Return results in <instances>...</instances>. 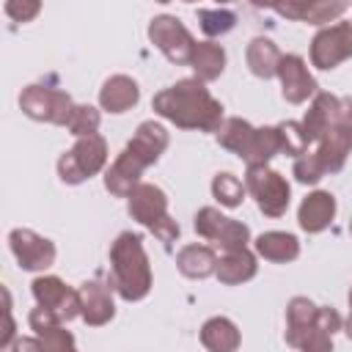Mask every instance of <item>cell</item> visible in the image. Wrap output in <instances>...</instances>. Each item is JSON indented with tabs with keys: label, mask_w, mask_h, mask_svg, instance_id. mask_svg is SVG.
Instances as JSON below:
<instances>
[{
	"label": "cell",
	"mask_w": 352,
	"mask_h": 352,
	"mask_svg": "<svg viewBox=\"0 0 352 352\" xmlns=\"http://www.w3.org/2000/svg\"><path fill=\"white\" fill-rule=\"evenodd\" d=\"M192 228L198 236L214 242L220 250H234V248H248L250 242V228L242 220L226 217L214 206H201L192 217Z\"/></svg>",
	"instance_id": "cell-11"
},
{
	"label": "cell",
	"mask_w": 352,
	"mask_h": 352,
	"mask_svg": "<svg viewBox=\"0 0 352 352\" xmlns=\"http://www.w3.org/2000/svg\"><path fill=\"white\" fill-rule=\"evenodd\" d=\"M346 8H349V0H314L311 8H308L305 22L316 25V28H324V25L338 22Z\"/></svg>",
	"instance_id": "cell-31"
},
{
	"label": "cell",
	"mask_w": 352,
	"mask_h": 352,
	"mask_svg": "<svg viewBox=\"0 0 352 352\" xmlns=\"http://www.w3.org/2000/svg\"><path fill=\"white\" fill-rule=\"evenodd\" d=\"M6 14L19 25L33 22L41 14V0H6Z\"/></svg>",
	"instance_id": "cell-34"
},
{
	"label": "cell",
	"mask_w": 352,
	"mask_h": 352,
	"mask_svg": "<svg viewBox=\"0 0 352 352\" xmlns=\"http://www.w3.org/2000/svg\"><path fill=\"white\" fill-rule=\"evenodd\" d=\"M148 41L176 66H184L190 63L192 58V50H195V38L192 33L184 28L182 19L170 16V14H160L148 22Z\"/></svg>",
	"instance_id": "cell-12"
},
{
	"label": "cell",
	"mask_w": 352,
	"mask_h": 352,
	"mask_svg": "<svg viewBox=\"0 0 352 352\" xmlns=\"http://www.w3.org/2000/svg\"><path fill=\"white\" fill-rule=\"evenodd\" d=\"M80 292V319L88 327H102L116 316V300H113V286L102 280H85L77 286Z\"/></svg>",
	"instance_id": "cell-18"
},
{
	"label": "cell",
	"mask_w": 352,
	"mask_h": 352,
	"mask_svg": "<svg viewBox=\"0 0 352 352\" xmlns=\"http://www.w3.org/2000/svg\"><path fill=\"white\" fill-rule=\"evenodd\" d=\"M217 3H231V0H217Z\"/></svg>",
	"instance_id": "cell-42"
},
{
	"label": "cell",
	"mask_w": 352,
	"mask_h": 352,
	"mask_svg": "<svg viewBox=\"0 0 352 352\" xmlns=\"http://www.w3.org/2000/svg\"><path fill=\"white\" fill-rule=\"evenodd\" d=\"M182 3H198V0H182Z\"/></svg>",
	"instance_id": "cell-41"
},
{
	"label": "cell",
	"mask_w": 352,
	"mask_h": 352,
	"mask_svg": "<svg viewBox=\"0 0 352 352\" xmlns=\"http://www.w3.org/2000/svg\"><path fill=\"white\" fill-rule=\"evenodd\" d=\"M126 212L143 228H148L162 245H173L179 239V223L168 212V195L162 187L151 182H138L126 195Z\"/></svg>",
	"instance_id": "cell-5"
},
{
	"label": "cell",
	"mask_w": 352,
	"mask_h": 352,
	"mask_svg": "<svg viewBox=\"0 0 352 352\" xmlns=\"http://www.w3.org/2000/svg\"><path fill=\"white\" fill-rule=\"evenodd\" d=\"M201 344L209 352H234L242 344V336L228 316H212L201 324Z\"/></svg>",
	"instance_id": "cell-26"
},
{
	"label": "cell",
	"mask_w": 352,
	"mask_h": 352,
	"mask_svg": "<svg viewBox=\"0 0 352 352\" xmlns=\"http://www.w3.org/2000/svg\"><path fill=\"white\" fill-rule=\"evenodd\" d=\"M349 314H352V289H349Z\"/></svg>",
	"instance_id": "cell-39"
},
{
	"label": "cell",
	"mask_w": 352,
	"mask_h": 352,
	"mask_svg": "<svg viewBox=\"0 0 352 352\" xmlns=\"http://www.w3.org/2000/svg\"><path fill=\"white\" fill-rule=\"evenodd\" d=\"M256 272H258L256 253L250 248H234V250H223V256L217 258L214 278L226 286H239V283L256 278Z\"/></svg>",
	"instance_id": "cell-21"
},
{
	"label": "cell",
	"mask_w": 352,
	"mask_h": 352,
	"mask_svg": "<svg viewBox=\"0 0 352 352\" xmlns=\"http://www.w3.org/2000/svg\"><path fill=\"white\" fill-rule=\"evenodd\" d=\"M278 132H280V154H289V157H300L308 151L311 140L305 138V129L300 121H280L278 124Z\"/></svg>",
	"instance_id": "cell-30"
},
{
	"label": "cell",
	"mask_w": 352,
	"mask_h": 352,
	"mask_svg": "<svg viewBox=\"0 0 352 352\" xmlns=\"http://www.w3.org/2000/svg\"><path fill=\"white\" fill-rule=\"evenodd\" d=\"M214 135H217V143L223 148H228L231 154H236L239 160H245V165L270 162L275 154H280L278 124L275 126H253L250 121L231 116L220 124V129Z\"/></svg>",
	"instance_id": "cell-4"
},
{
	"label": "cell",
	"mask_w": 352,
	"mask_h": 352,
	"mask_svg": "<svg viewBox=\"0 0 352 352\" xmlns=\"http://www.w3.org/2000/svg\"><path fill=\"white\" fill-rule=\"evenodd\" d=\"M99 124H102V113H99L94 104H74L66 129H69L74 138H82V135H94V132L99 129Z\"/></svg>",
	"instance_id": "cell-32"
},
{
	"label": "cell",
	"mask_w": 352,
	"mask_h": 352,
	"mask_svg": "<svg viewBox=\"0 0 352 352\" xmlns=\"http://www.w3.org/2000/svg\"><path fill=\"white\" fill-rule=\"evenodd\" d=\"M314 154H316L319 165L324 168V173H338L346 165V160L352 154V102L349 99L341 102L338 116L316 140Z\"/></svg>",
	"instance_id": "cell-10"
},
{
	"label": "cell",
	"mask_w": 352,
	"mask_h": 352,
	"mask_svg": "<svg viewBox=\"0 0 352 352\" xmlns=\"http://www.w3.org/2000/svg\"><path fill=\"white\" fill-rule=\"evenodd\" d=\"M28 324H30V333L41 341V352H72L77 346L74 336L63 327L66 322L44 305H36L28 314Z\"/></svg>",
	"instance_id": "cell-17"
},
{
	"label": "cell",
	"mask_w": 352,
	"mask_h": 352,
	"mask_svg": "<svg viewBox=\"0 0 352 352\" xmlns=\"http://www.w3.org/2000/svg\"><path fill=\"white\" fill-rule=\"evenodd\" d=\"M226 50L214 41H198L195 50H192V58H190V66L195 72L198 80L204 82H212L217 80L223 72H226Z\"/></svg>",
	"instance_id": "cell-27"
},
{
	"label": "cell",
	"mask_w": 352,
	"mask_h": 352,
	"mask_svg": "<svg viewBox=\"0 0 352 352\" xmlns=\"http://www.w3.org/2000/svg\"><path fill=\"white\" fill-rule=\"evenodd\" d=\"M352 58V28L349 22H333L316 30L311 38V66L330 72Z\"/></svg>",
	"instance_id": "cell-13"
},
{
	"label": "cell",
	"mask_w": 352,
	"mask_h": 352,
	"mask_svg": "<svg viewBox=\"0 0 352 352\" xmlns=\"http://www.w3.org/2000/svg\"><path fill=\"white\" fill-rule=\"evenodd\" d=\"M272 3L275 0H250V6H256V8H272Z\"/></svg>",
	"instance_id": "cell-37"
},
{
	"label": "cell",
	"mask_w": 352,
	"mask_h": 352,
	"mask_svg": "<svg viewBox=\"0 0 352 352\" xmlns=\"http://www.w3.org/2000/svg\"><path fill=\"white\" fill-rule=\"evenodd\" d=\"M107 140L94 132V135H82L74 140V146L69 151H63L58 157V176L63 184H82L85 179L96 176L104 170L107 165Z\"/></svg>",
	"instance_id": "cell-6"
},
{
	"label": "cell",
	"mask_w": 352,
	"mask_h": 352,
	"mask_svg": "<svg viewBox=\"0 0 352 352\" xmlns=\"http://www.w3.org/2000/svg\"><path fill=\"white\" fill-rule=\"evenodd\" d=\"M16 338V322L11 314V292L3 286V333H0V349H8Z\"/></svg>",
	"instance_id": "cell-36"
},
{
	"label": "cell",
	"mask_w": 352,
	"mask_h": 352,
	"mask_svg": "<svg viewBox=\"0 0 352 352\" xmlns=\"http://www.w3.org/2000/svg\"><path fill=\"white\" fill-rule=\"evenodd\" d=\"M311 3H314V0H275V3H272V8H275V11H278V16H283V19L305 22Z\"/></svg>",
	"instance_id": "cell-35"
},
{
	"label": "cell",
	"mask_w": 352,
	"mask_h": 352,
	"mask_svg": "<svg viewBox=\"0 0 352 352\" xmlns=\"http://www.w3.org/2000/svg\"><path fill=\"white\" fill-rule=\"evenodd\" d=\"M349 3H352V0H349Z\"/></svg>",
	"instance_id": "cell-45"
},
{
	"label": "cell",
	"mask_w": 352,
	"mask_h": 352,
	"mask_svg": "<svg viewBox=\"0 0 352 352\" xmlns=\"http://www.w3.org/2000/svg\"><path fill=\"white\" fill-rule=\"evenodd\" d=\"M154 283L148 253L143 248V236L132 231H121L110 242V286L124 302H140L148 297Z\"/></svg>",
	"instance_id": "cell-3"
},
{
	"label": "cell",
	"mask_w": 352,
	"mask_h": 352,
	"mask_svg": "<svg viewBox=\"0 0 352 352\" xmlns=\"http://www.w3.org/2000/svg\"><path fill=\"white\" fill-rule=\"evenodd\" d=\"M349 28H352V22H349Z\"/></svg>",
	"instance_id": "cell-44"
},
{
	"label": "cell",
	"mask_w": 352,
	"mask_h": 352,
	"mask_svg": "<svg viewBox=\"0 0 352 352\" xmlns=\"http://www.w3.org/2000/svg\"><path fill=\"white\" fill-rule=\"evenodd\" d=\"M256 256H261L264 261L272 264H289L300 256V239L289 231H264L256 236L253 242Z\"/></svg>",
	"instance_id": "cell-23"
},
{
	"label": "cell",
	"mask_w": 352,
	"mask_h": 352,
	"mask_svg": "<svg viewBox=\"0 0 352 352\" xmlns=\"http://www.w3.org/2000/svg\"><path fill=\"white\" fill-rule=\"evenodd\" d=\"M154 3H170V0H154Z\"/></svg>",
	"instance_id": "cell-40"
},
{
	"label": "cell",
	"mask_w": 352,
	"mask_h": 352,
	"mask_svg": "<svg viewBox=\"0 0 352 352\" xmlns=\"http://www.w3.org/2000/svg\"><path fill=\"white\" fill-rule=\"evenodd\" d=\"M198 25L209 38H217V36H226V33L234 30L236 14L228 11V8H201L198 11Z\"/></svg>",
	"instance_id": "cell-29"
},
{
	"label": "cell",
	"mask_w": 352,
	"mask_h": 352,
	"mask_svg": "<svg viewBox=\"0 0 352 352\" xmlns=\"http://www.w3.org/2000/svg\"><path fill=\"white\" fill-rule=\"evenodd\" d=\"M8 248L16 258V264L28 272H44L55 264V242L36 234L33 228H14L8 234Z\"/></svg>",
	"instance_id": "cell-14"
},
{
	"label": "cell",
	"mask_w": 352,
	"mask_h": 352,
	"mask_svg": "<svg viewBox=\"0 0 352 352\" xmlns=\"http://www.w3.org/2000/svg\"><path fill=\"white\" fill-rule=\"evenodd\" d=\"M140 102V85L129 74H113L99 88V107L107 113H126Z\"/></svg>",
	"instance_id": "cell-20"
},
{
	"label": "cell",
	"mask_w": 352,
	"mask_h": 352,
	"mask_svg": "<svg viewBox=\"0 0 352 352\" xmlns=\"http://www.w3.org/2000/svg\"><path fill=\"white\" fill-rule=\"evenodd\" d=\"M278 80H280V94H283V99L289 102V104H302V102H308L314 94H316V80H314V74L308 72V63H305V58H300V55H294V52H286V55H280V60H278V74H275Z\"/></svg>",
	"instance_id": "cell-16"
},
{
	"label": "cell",
	"mask_w": 352,
	"mask_h": 352,
	"mask_svg": "<svg viewBox=\"0 0 352 352\" xmlns=\"http://www.w3.org/2000/svg\"><path fill=\"white\" fill-rule=\"evenodd\" d=\"M280 50L272 38L267 36H256L250 38L248 50H245V60H248V69L258 77V80H270L278 74V60H280Z\"/></svg>",
	"instance_id": "cell-25"
},
{
	"label": "cell",
	"mask_w": 352,
	"mask_h": 352,
	"mask_svg": "<svg viewBox=\"0 0 352 352\" xmlns=\"http://www.w3.org/2000/svg\"><path fill=\"white\" fill-rule=\"evenodd\" d=\"M33 300L36 305H44L50 311H55L63 322H72L80 316V292L66 286L58 275H38L30 283Z\"/></svg>",
	"instance_id": "cell-15"
},
{
	"label": "cell",
	"mask_w": 352,
	"mask_h": 352,
	"mask_svg": "<svg viewBox=\"0 0 352 352\" xmlns=\"http://www.w3.org/2000/svg\"><path fill=\"white\" fill-rule=\"evenodd\" d=\"M341 102L344 99H338L336 94H327V91H316L314 94V99H311V104H308V110H305V116L300 121L302 129H305V138L311 143H316L322 138V132L333 124V118L341 110Z\"/></svg>",
	"instance_id": "cell-22"
},
{
	"label": "cell",
	"mask_w": 352,
	"mask_h": 352,
	"mask_svg": "<svg viewBox=\"0 0 352 352\" xmlns=\"http://www.w3.org/2000/svg\"><path fill=\"white\" fill-rule=\"evenodd\" d=\"M176 267L184 278L190 280H204L209 275H214L217 270V253L209 248V245H184L179 253H176Z\"/></svg>",
	"instance_id": "cell-24"
},
{
	"label": "cell",
	"mask_w": 352,
	"mask_h": 352,
	"mask_svg": "<svg viewBox=\"0 0 352 352\" xmlns=\"http://www.w3.org/2000/svg\"><path fill=\"white\" fill-rule=\"evenodd\" d=\"M245 187L253 195V201H256L261 214H267V217H283L286 214L289 201H292V187H289L286 176L272 170L267 162L248 165Z\"/></svg>",
	"instance_id": "cell-8"
},
{
	"label": "cell",
	"mask_w": 352,
	"mask_h": 352,
	"mask_svg": "<svg viewBox=\"0 0 352 352\" xmlns=\"http://www.w3.org/2000/svg\"><path fill=\"white\" fill-rule=\"evenodd\" d=\"M151 110L173 126L195 132H217L226 121L223 104L209 94L206 82L198 77H187L157 91L151 99Z\"/></svg>",
	"instance_id": "cell-1"
},
{
	"label": "cell",
	"mask_w": 352,
	"mask_h": 352,
	"mask_svg": "<svg viewBox=\"0 0 352 352\" xmlns=\"http://www.w3.org/2000/svg\"><path fill=\"white\" fill-rule=\"evenodd\" d=\"M319 305L308 297H292L286 305V344L302 352H330L333 336L316 324Z\"/></svg>",
	"instance_id": "cell-7"
},
{
	"label": "cell",
	"mask_w": 352,
	"mask_h": 352,
	"mask_svg": "<svg viewBox=\"0 0 352 352\" xmlns=\"http://www.w3.org/2000/svg\"><path fill=\"white\" fill-rule=\"evenodd\" d=\"M292 173H294V179H297L300 184H316L319 179L327 176L324 168L319 165V160H316L314 151H305V154L294 157V168H292Z\"/></svg>",
	"instance_id": "cell-33"
},
{
	"label": "cell",
	"mask_w": 352,
	"mask_h": 352,
	"mask_svg": "<svg viewBox=\"0 0 352 352\" xmlns=\"http://www.w3.org/2000/svg\"><path fill=\"white\" fill-rule=\"evenodd\" d=\"M170 135L162 124L157 121H143L138 124L135 135L126 140L121 154L113 160V165L104 170V187L116 198H126L132 187L140 182L143 170L151 168L168 148Z\"/></svg>",
	"instance_id": "cell-2"
},
{
	"label": "cell",
	"mask_w": 352,
	"mask_h": 352,
	"mask_svg": "<svg viewBox=\"0 0 352 352\" xmlns=\"http://www.w3.org/2000/svg\"><path fill=\"white\" fill-rule=\"evenodd\" d=\"M212 195H214V201H217L220 206L236 209V206L245 201L248 187H245V182H239L234 173L223 170V173H217V176L212 179Z\"/></svg>",
	"instance_id": "cell-28"
},
{
	"label": "cell",
	"mask_w": 352,
	"mask_h": 352,
	"mask_svg": "<svg viewBox=\"0 0 352 352\" xmlns=\"http://www.w3.org/2000/svg\"><path fill=\"white\" fill-rule=\"evenodd\" d=\"M349 234H352V220H349Z\"/></svg>",
	"instance_id": "cell-43"
},
{
	"label": "cell",
	"mask_w": 352,
	"mask_h": 352,
	"mask_svg": "<svg viewBox=\"0 0 352 352\" xmlns=\"http://www.w3.org/2000/svg\"><path fill=\"white\" fill-rule=\"evenodd\" d=\"M338 204L330 190H314L300 201L297 209V223L305 234H322L333 220H336Z\"/></svg>",
	"instance_id": "cell-19"
},
{
	"label": "cell",
	"mask_w": 352,
	"mask_h": 352,
	"mask_svg": "<svg viewBox=\"0 0 352 352\" xmlns=\"http://www.w3.org/2000/svg\"><path fill=\"white\" fill-rule=\"evenodd\" d=\"M344 333H346V338L352 341V314L346 316V322H344Z\"/></svg>",
	"instance_id": "cell-38"
},
{
	"label": "cell",
	"mask_w": 352,
	"mask_h": 352,
	"mask_svg": "<svg viewBox=\"0 0 352 352\" xmlns=\"http://www.w3.org/2000/svg\"><path fill=\"white\" fill-rule=\"evenodd\" d=\"M74 99L63 91V88H50L41 82H33L28 88H22L19 94V107L28 118L33 121H44V124H55V126H66L74 110Z\"/></svg>",
	"instance_id": "cell-9"
}]
</instances>
